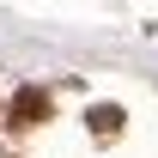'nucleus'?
Wrapping results in <instances>:
<instances>
[{
  "label": "nucleus",
  "instance_id": "nucleus-1",
  "mask_svg": "<svg viewBox=\"0 0 158 158\" xmlns=\"http://www.w3.org/2000/svg\"><path fill=\"white\" fill-rule=\"evenodd\" d=\"M37 122H49V91L43 85H24L19 98L6 103V128H37Z\"/></svg>",
  "mask_w": 158,
  "mask_h": 158
},
{
  "label": "nucleus",
  "instance_id": "nucleus-2",
  "mask_svg": "<svg viewBox=\"0 0 158 158\" xmlns=\"http://www.w3.org/2000/svg\"><path fill=\"white\" fill-rule=\"evenodd\" d=\"M116 122H122V110H110V103L91 110V128H98V134H116Z\"/></svg>",
  "mask_w": 158,
  "mask_h": 158
}]
</instances>
